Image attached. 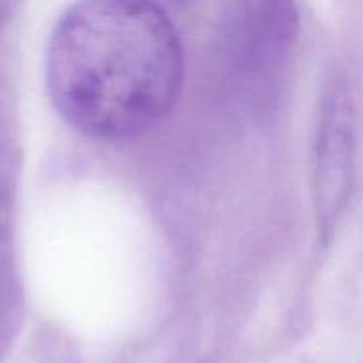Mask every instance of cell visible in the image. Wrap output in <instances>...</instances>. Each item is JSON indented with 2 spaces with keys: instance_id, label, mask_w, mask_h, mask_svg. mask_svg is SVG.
I'll list each match as a JSON object with an SVG mask.
<instances>
[{
  "instance_id": "2",
  "label": "cell",
  "mask_w": 363,
  "mask_h": 363,
  "mask_svg": "<svg viewBox=\"0 0 363 363\" xmlns=\"http://www.w3.org/2000/svg\"><path fill=\"white\" fill-rule=\"evenodd\" d=\"M354 162L353 108L346 89H333L326 98L315 151V211L319 230L332 234L350 201Z\"/></svg>"
},
{
  "instance_id": "3",
  "label": "cell",
  "mask_w": 363,
  "mask_h": 363,
  "mask_svg": "<svg viewBox=\"0 0 363 363\" xmlns=\"http://www.w3.org/2000/svg\"><path fill=\"white\" fill-rule=\"evenodd\" d=\"M230 23L240 73L266 78L293 45L296 14L289 4H241Z\"/></svg>"
},
{
  "instance_id": "1",
  "label": "cell",
  "mask_w": 363,
  "mask_h": 363,
  "mask_svg": "<svg viewBox=\"0 0 363 363\" xmlns=\"http://www.w3.org/2000/svg\"><path fill=\"white\" fill-rule=\"evenodd\" d=\"M183 46L165 11L140 0H92L66 11L46 52V85L80 133L123 140L172 110L183 85Z\"/></svg>"
}]
</instances>
